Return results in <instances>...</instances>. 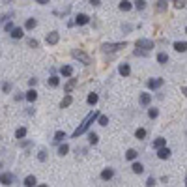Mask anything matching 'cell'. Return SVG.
Masks as SVG:
<instances>
[{"instance_id": "31", "label": "cell", "mask_w": 187, "mask_h": 187, "mask_svg": "<svg viewBox=\"0 0 187 187\" xmlns=\"http://www.w3.org/2000/svg\"><path fill=\"white\" fill-rule=\"evenodd\" d=\"M58 84H60V79L56 77V75H52V77L49 79V86H52V88H56Z\"/></svg>"}, {"instance_id": "46", "label": "cell", "mask_w": 187, "mask_h": 187, "mask_svg": "<svg viewBox=\"0 0 187 187\" xmlns=\"http://www.w3.org/2000/svg\"><path fill=\"white\" fill-rule=\"evenodd\" d=\"M185 187H187V176H185Z\"/></svg>"}, {"instance_id": "13", "label": "cell", "mask_w": 187, "mask_h": 187, "mask_svg": "<svg viewBox=\"0 0 187 187\" xmlns=\"http://www.w3.org/2000/svg\"><path fill=\"white\" fill-rule=\"evenodd\" d=\"M157 157H159V159H169V157H170V148L165 146V148H161V150H157Z\"/></svg>"}, {"instance_id": "26", "label": "cell", "mask_w": 187, "mask_h": 187, "mask_svg": "<svg viewBox=\"0 0 187 187\" xmlns=\"http://www.w3.org/2000/svg\"><path fill=\"white\" fill-rule=\"evenodd\" d=\"M64 138H67V135L64 131H56V133H54V142H62Z\"/></svg>"}, {"instance_id": "43", "label": "cell", "mask_w": 187, "mask_h": 187, "mask_svg": "<svg viewBox=\"0 0 187 187\" xmlns=\"http://www.w3.org/2000/svg\"><path fill=\"white\" fill-rule=\"evenodd\" d=\"M159 4V10H165V6H167V2H157Z\"/></svg>"}, {"instance_id": "23", "label": "cell", "mask_w": 187, "mask_h": 187, "mask_svg": "<svg viewBox=\"0 0 187 187\" xmlns=\"http://www.w3.org/2000/svg\"><path fill=\"white\" fill-rule=\"evenodd\" d=\"M137 150H133V148H129L127 152H126V159H129V161H135V159H137Z\"/></svg>"}, {"instance_id": "24", "label": "cell", "mask_w": 187, "mask_h": 187, "mask_svg": "<svg viewBox=\"0 0 187 187\" xmlns=\"http://www.w3.org/2000/svg\"><path fill=\"white\" fill-rule=\"evenodd\" d=\"M118 8H120L122 11H129L131 8H133V2H127V0H123V2H120Z\"/></svg>"}, {"instance_id": "42", "label": "cell", "mask_w": 187, "mask_h": 187, "mask_svg": "<svg viewBox=\"0 0 187 187\" xmlns=\"http://www.w3.org/2000/svg\"><path fill=\"white\" fill-rule=\"evenodd\" d=\"M28 84H30V86H36V84H38V79H30Z\"/></svg>"}, {"instance_id": "8", "label": "cell", "mask_w": 187, "mask_h": 187, "mask_svg": "<svg viewBox=\"0 0 187 187\" xmlns=\"http://www.w3.org/2000/svg\"><path fill=\"white\" fill-rule=\"evenodd\" d=\"M163 82H165L163 79H150V81H148V88H150V90H157V88L163 86Z\"/></svg>"}, {"instance_id": "7", "label": "cell", "mask_w": 187, "mask_h": 187, "mask_svg": "<svg viewBox=\"0 0 187 187\" xmlns=\"http://www.w3.org/2000/svg\"><path fill=\"white\" fill-rule=\"evenodd\" d=\"M71 54H73V58H79L81 62H84V64H90V56H88V54H84L82 51H73Z\"/></svg>"}, {"instance_id": "5", "label": "cell", "mask_w": 187, "mask_h": 187, "mask_svg": "<svg viewBox=\"0 0 187 187\" xmlns=\"http://www.w3.org/2000/svg\"><path fill=\"white\" fill-rule=\"evenodd\" d=\"M0 183L2 185H11L13 183V176L10 174V172H2V174H0Z\"/></svg>"}, {"instance_id": "6", "label": "cell", "mask_w": 187, "mask_h": 187, "mask_svg": "<svg viewBox=\"0 0 187 187\" xmlns=\"http://www.w3.org/2000/svg\"><path fill=\"white\" fill-rule=\"evenodd\" d=\"M75 23H77L79 26H84V24H88V23H90V17L86 15V13H79V15L75 17Z\"/></svg>"}, {"instance_id": "1", "label": "cell", "mask_w": 187, "mask_h": 187, "mask_svg": "<svg viewBox=\"0 0 187 187\" xmlns=\"http://www.w3.org/2000/svg\"><path fill=\"white\" fill-rule=\"evenodd\" d=\"M99 116H101V112H99V110H92V112H90V114L86 116V118L82 120V123H81V126H79L77 129H75V131H73L71 138H77V137H81V135L84 133V131H86V129H88L90 126H92V123H94L95 120L99 118Z\"/></svg>"}, {"instance_id": "47", "label": "cell", "mask_w": 187, "mask_h": 187, "mask_svg": "<svg viewBox=\"0 0 187 187\" xmlns=\"http://www.w3.org/2000/svg\"><path fill=\"white\" fill-rule=\"evenodd\" d=\"M185 34H187V26H185Z\"/></svg>"}, {"instance_id": "29", "label": "cell", "mask_w": 187, "mask_h": 187, "mask_svg": "<svg viewBox=\"0 0 187 187\" xmlns=\"http://www.w3.org/2000/svg\"><path fill=\"white\" fill-rule=\"evenodd\" d=\"M135 137L138 138V140H142V138L146 137V129H144V127H138V129L135 131Z\"/></svg>"}, {"instance_id": "16", "label": "cell", "mask_w": 187, "mask_h": 187, "mask_svg": "<svg viewBox=\"0 0 187 187\" xmlns=\"http://www.w3.org/2000/svg\"><path fill=\"white\" fill-rule=\"evenodd\" d=\"M165 146H167V140H165L163 137H159V138H155V140H154V148H155V150H161V148H165Z\"/></svg>"}, {"instance_id": "36", "label": "cell", "mask_w": 187, "mask_h": 187, "mask_svg": "<svg viewBox=\"0 0 187 187\" xmlns=\"http://www.w3.org/2000/svg\"><path fill=\"white\" fill-rule=\"evenodd\" d=\"M157 114H159L157 109H150V110H148V116H150V118H157Z\"/></svg>"}, {"instance_id": "25", "label": "cell", "mask_w": 187, "mask_h": 187, "mask_svg": "<svg viewBox=\"0 0 187 187\" xmlns=\"http://www.w3.org/2000/svg\"><path fill=\"white\" fill-rule=\"evenodd\" d=\"M36 24H38V21H36V19H26L24 28H26V30H34V28H36Z\"/></svg>"}, {"instance_id": "40", "label": "cell", "mask_w": 187, "mask_h": 187, "mask_svg": "<svg viewBox=\"0 0 187 187\" xmlns=\"http://www.w3.org/2000/svg\"><path fill=\"white\" fill-rule=\"evenodd\" d=\"M2 90H4V92H10V90H11V84H10V82H4V84H2Z\"/></svg>"}, {"instance_id": "30", "label": "cell", "mask_w": 187, "mask_h": 187, "mask_svg": "<svg viewBox=\"0 0 187 187\" xmlns=\"http://www.w3.org/2000/svg\"><path fill=\"white\" fill-rule=\"evenodd\" d=\"M67 152H69V146H67V144H66V142H64V144H60V148H58V155L64 157Z\"/></svg>"}, {"instance_id": "17", "label": "cell", "mask_w": 187, "mask_h": 187, "mask_svg": "<svg viewBox=\"0 0 187 187\" xmlns=\"http://www.w3.org/2000/svg\"><path fill=\"white\" fill-rule=\"evenodd\" d=\"M36 183L38 182H36V176H34V174H30V176L24 178V185L26 187H36Z\"/></svg>"}, {"instance_id": "20", "label": "cell", "mask_w": 187, "mask_h": 187, "mask_svg": "<svg viewBox=\"0 0 187 187\" xmlns=\"http://www.w3.org/2000/svg\"><path fill=\"white\" fill-rule=\"evenodd\" d=\"M86 101H88V105H95V103H98L99 101V95L98 94H88V98H86Z\"/></svg>"}, {"instance_id": "19", "label": "cell", "mask_w": 187, "mask_h": 187, "mask_svg": "<svg viewBox=\"0 0 187 187\" xmlns=\"http://www.w3.org/2000/svg\"><path fill=\"white\" fill-rule=\"evenodd\" d=\"M131 170H133L135 174H142V172H144V167H142V163L135 161V163H133V167H131Z\"/></svg>"}, {"instance_id": "28", "label": "cell", "mask_w": 187, "mask_h": 187, "mask_svg": "<svg viewBox=\"0 0 187 187\" xmlns=\"http://www.w3.org/2000/svg\"><path fill=\"white\" fill-rule=\"evenodd\" d=\"M15 137L19 138V140H23V138L26 137V127H19V129L15 131Z\"/></svg>"}, {"instance_id": "15", "label": "cell", "mask_w": 187, "mask_h": 187, "mask_svg": "<svg viewBox=\"0 0 187 187\" xmlns=\"http://www.w3.org/2000/svg\"><path fill=\"white\" fill-rule=\"evenodd\" d=\"M24 99L30 101V103H34V101L38 99V92H36V90H28V92H26V95H24Z\"/></svg>"}, {"instance_id": "44", "label": "cell", "mask_w": 187, "mask_h": 187, "mask_svg": "<svg viewBox=\"0 0 187 187\" xmlns=\"http://www.w3.org/2000/svg\"><path fill=\"white\" fill-rule=\"evenodd\" d=\"M182 92H183V95L187 98V86H183V88H182Z\"/></svg>"}, {"instance_id": "18", "label": "cell", "mask_w": 187, "mask_h": 187, "mask_svg": "<svg viewBox=\"0 0 187 187\" xmlns=\"http://www.w3.org/2000/svg\"><path fill=\"white\" fill-rule=\"evenodd\" d=\"M174 49H176L178 52H185V51H187V43H185V41H176V43H174Z\"/></svg>"}, {"instance_id": "33", "label": "cell", "mask_w": 187, "mask_h": 187, "mask_svg": "<svg viewBox=\"0 0 187 187\" xmlns=\"http://www.w3.org/2000/svg\"><path fill=\"white\" fill-rule=\"evenodd\" d=\"M88 140H90V144H98V142H99L98 133H90V138H88Z\"/></svg>"}, {"instance_id": "9", "label": "cell", "mask_w": 187, "mask_h": 187, "mask_svg": "<svg viewBox=\"0 0 187 187\" xmlns=\"http://www.w3.org/2000/svg\"><path fill=\"white\" fill-rule=\"evenodd\" d=\"M77 86V79H69L67 81V84L64 86V92H66V95H71V90Z\"/></svg>"}, {"instance_id": "11", "label": "cell", "mask_w": 187, "mask_h": 187, "mask_svg": "<svg viewBox=\"0 0 187 187\" xmlns=\"http://www.w3.org/2000/svg\"><path fill=\"white\" fill-rule=\"evenodd\" d=\"M10 34H11V38H13V39H21V38L24 36V30L21 28V26H15V28H13Z\"/></svg>"}, {"instance_id": "12", "label": "cell", "mask_w": 187, "mask_h": 187, "mask_svg": "<svg viewBox=\"0 0 187 187\" xmlns=\"http://www.w3.org/2000/svg\"><path fill=\"white\" fill-rule=\"evenodd\" d=\"M60 73H62V77H73V67L71 66H62Z\"/></svg>"}, {"instance_id": "3", "label": "cell", "mask_w": 187, "mask_h": 187, "mask_svg": "<svg viewBox=\"0 0 187 187\" xmlns=\"http://www.w3.org/2000/svg\"><path fill=\"white\" fill-rule=\"evenodd\" d=\"M127 43H126V41H120V43H105V45H103L101 47V49L103 51H118V49H123V47H126Z\"/></svg>"}, {"instance_id": "10", "label": "cell", "mask_w": 187, "mask_h": 187, "mask_svg": "<svg viewBox=\"0 0 187 187\" xmlns=\"http://www.w3.org/2000/svg\"><path fill=\"white\" fill-rule=\"evenodd\" d=\"M118 73L122 75V77H129V73H131V67H129V64H120V67H118Z\"/></svg>"}, {"instance_id": "4", "label": "cell", "mask_w": 187, "mask_h": 187, "mask_svg": "<svg viewBox=\"0 0 187 187\" xmlns=\"http://www.w3.org/2000/svg\"><path fill=\"white\" fill-rule=\"evenodd\" d=\"M58 39H60V34H58L56 30H52L51 34H47V38H45V41H47L49 45H56Z\"/></svg>"}, {"instance_id": "34", "label": "cell", "mask_w": 187, "mask_h": 187, "mask_svg": "<svg viewBox=\"0 0 187 187\" xmlns=\"http://www.w3.org/2000/svg\"><path fill=\"white\" fill-rule=\"evenodd\" d=\"M172 4H174V8L182 10V8H185V4H187V2H183V0H176V2H172Z\"/></svg>"}, {"instance_id": "27", "label": "cell", "mask_w": 187, "mask_h": 187, "mask_svg": "<svg viewBox=\"0 0 187 187\" xmlns=\"http://www.w3.org/2000/svg\"><path fill=\"white\" fill-rule=\"evenodd\" d=\"M157 62H159V64H167V62H169V54L167 52H159L157 54Z\"/></svg>"}, {"instance_id": "22", "label": "cell", "mask_w": 187, "mask_h": 187, "mask_svg": "<svg viewBox=\"0 0 187 187\" xmlns=\"http://www.w3.org/2000/svg\"><path fill=\"white\" fill-rule=\"evenodd\" d=\"M150 101H152V94H148V92L140 94V103L142 105H150Z\"/></svg>"}, {"instance_id": "39", "label": "cell", "mask_w": 187, "mask_h": 187, "mask_svg": "<svg viewBox=\"0 0 187 187\" xmlns=\"http://www.w3.org/2000/svg\"><path fill=\"white\" fill-rule=\"evenodd\" d=\"M13 28H15V26H13V23H6V26H4V30H6V32H11Z\"/></svg>"}, {"instance_id": "45", "label": "cell", "mask_w": 187, "mask_h": 187, "mask_svg": "<svg viewBox=\"0 0 187 187\" xmlns=\"http://www.w3.org/2000/svg\"><path fill=\"white\" fill-rule=\"evenodd\" d=\"M36 187H49V185H45V183H41V185H36Z\"/></svg>"}, {"instance_id": "14", "label": "cell", "mask_w": 187, "mask_h": 187, "mask_svg": "<svg viewBox=\"0 0 187 187\" xmlns=\"http://www.w3.org/2000/svg\"><path fill=\"white\" fill-rule=\"evenodd\" d=\"M112 176H114V170L112 169H103V172H101V180H112Z\"/></svg>"}, {"instance_id": "38", "label": "cell", "mask_w": 187, "mask_h": 187, "mask_svg": "<svg viewBox=\"0 0 187 187\" xmlns=\"http://www.w3.org/2000/svg\"><path fill=\"white\" fill-rule=\"evenodd\" d=\"M38 157H39V161H45V159H47V152H45V150H41Z\"/></svg>"}, {"instance_id": "21", "label": "cell", "mask_w": 187, "mask_h": 187, "mask_svg": "<svg viewBox=\"0 0 187 187\" xmlns=\"http://www.w3.org/2000/svg\"><path fill=\"white\" fill-rule=\"evenodd\" d=\"M71 103H73V98H71V95H64V99L60 101V107H62V109H66V107L71 105Z\"/></svg>"}, {"instance_id": "41", "label": "cell", "mask_w": 187, "mask_h": 187, "mask_svg": "<svg viewBox=\"0 0 187 187\" xmlns=\"http://www.w3.org/2000/svg\"><path fill=\"white\" fill-rule=\"evenodd\" d=\"M28 45L30 47H38V41L36 39H28Z\"/></svg>"}, {"instance_id": "37", "label": "cell", "mask_w": 187, "mask_h": 187, "mask_svg": "<svg viewBox=\"0 0 187 187\" xmlns=\"http://www.w3.org/2000/svg\"><path fill=\"white\" fill-rule=\"evenodd\" d=\"M146 185H148V187H154V185H155V178H154V176H150V178H148V182H146Z\"/></svg>"}, {"instance_id": "32", "label": "cell", "mask_w": 187, "mask_h": 187, "mask_svg": "<svg viewBox=\"0 0 187 187\" xmlns=\"http://www.w3.org/2000/svg\"><path fill=\"white\" fill-rule=\"evenodd\" d=\"M98 123H99V126H107V123H109V116H105V114H101V116H99V118H98Z\"/></svg>"}, {"instance_id": "35", "label": "cell", "mask_w": 187, "mask_h": 187, "mask_svg": "<svg viewBox=\"0 0 187 187\" xmlns=\"http://www.w3.org/2000/svg\"><path fill=\"white\" fill-rule=\"evenodd\" d=\"M146 4H148V2H144V0H138V2H135L137 10H144V8H146Z\"/></svg>"}, {"instance_id": "2", "label": "cell", "mask_w": 187, "mask_h": 187, "mask_svg": "<svg viewBox=\"0 0 187 187\" xmlns=\"http://www.w3.org/2000/svg\"><path fill=\"white\" fill-rule=\"evenodd\" d=\"M137 51L138 49H144V51H150V49H154V41L152 39H144V38H140V39H137Z\"/></svg>"}]
</instances>
